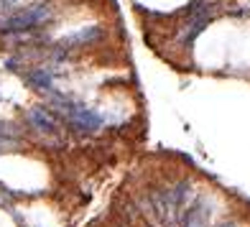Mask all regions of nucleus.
<instances>
[{"label":"nucleus","instance_id":"1","mask_svg":"<svg viewBox=\"0 0 250 227\" xmlns=\"http://www.w3.org/2000/svg\"><path fill=\"white\" fill-rule=\"evenodd\" d=\"M46 100V107L54 112L56 118H59L66 128H72L82 135H92V133H100L102 130V118L92 107H87L84 102H79L69 95H62V92H49L43 95Z\"/></svg>","mask_w":250,"mask_h":227},{"label":"nucleus","instance_id":"2","mask_svg":"<svg viewBox=\"0 0 250 227\" xmlns=\"http://www.w3.org/2000/svg\"><path fill=\"white\" fill-rule=\"evenodd\" d=\"M54 16H56V5H51V3H33L26 8H18L13 16L0 18V36L39 31L41 26L51 23Z\"/></svg>","mask_w":250,"mask_h":227},{"label":"nucleus","instance_id":"3","mask_svg":"<svg viewBox=\"0 0 250 227\" xmlns=\"http://www.w3.org/2000/svg\"><path fill=\"white\" fill-rule=\"evenodd\" d=\"M26 125L41 135V143L43 145H51V148H62L64 145V135H62V128L64 123L54 115V112L46 107V105H33L26 110Z\"/></svg>","mask_w":250,"mask_h":227},{"label":"nucleus","instance_id":"4","mask_svg":"<svg viewBox=\"0 0 250 227\" xmlns=\"http://www.w3.org/2000/svg\"><path fill=\"white\" fill-rule=\"evenodd\" d=\"M102 39H105V28L92 23V26H82L79 31L64 36L59 41V46L66 49V51H74V49H84V46H95V43H100Z\"/></svg>","mask_w":250,"mask_h":227},{"label":"nucleus","instance_id":"5","mask_svg":"<svg viewBox=\"0 0 250 227\" xmlns=\"http://www.w3.org/2000/svg\"><path fill=\"white\" fill-rule=\"evenodd\" d=\"M179 227H212V209H209V202L204 194H197L194 202L189 204L181 214V222Z\"/></svg>","mask_w":250,"mask_h":227},{"label":"nucleus","instance_id":"6","mask_svg":"<svg viewBox=\"0 0 250 227\" xmlns=\"http://www.w3.org/2000/svg\"><path fill=\"white\" fill-rule=\"evenodd\" d=\"M18 8H21V5H18V0H0V18L13 16Z\"/></svg>","mask_w":250,"mask_h":227}]
</instances>
